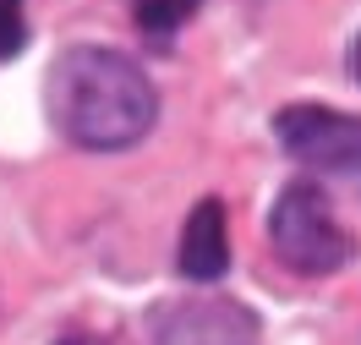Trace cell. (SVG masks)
Wrapping results in <instances>:
<instances>
[{"mask_svg":"<svg viewBox=\"0 0 361 345\" xmlns=\"http://www.w3.org/2000/svg\"><path fill=\"white\" fill-rule=\"evenodd\" d=\"M274 138L290 159L312 164L323 176H356L361 181V115H339L323 104H290L274 115Z\"/></svg>","mask_w":361,"mask_h":345,"instance_id":"cell-3","label":"cell"},{"mask_svg":"<svg viewBox=\"0 0 361 345\" xmlns=\"http://www.w3.org/2000/svg\"><path fill=\"white\" fill-rule=\"evenodd\" d=\"M49 99H55V121L71 143L82 148H132L148 138L159 115V93L148 71L121 49L77 44L61 55V66L49 77Z\"/></svg>","mask_w":361,"mask_h":345,"instance_id":"cell-1","label":"cell"},{"mask_svg":"<svg viewBox=\"0 0 361 345\" xmlns=\"http://www.w3.org/2000/svg\"><path fill=\"white\" fill-rule=\"evenodd\" d=\"M230 269V241H225V203L219 198H203V203L186 214V230H180V274L208 285Z\"/></svg>","mask_w":361,"mask_h":345,"instance_id":"cell-5","label":"cell"},{"mask_svg":"<svg viewBox=\"0 0 361 345\" xmlns=\"http://www.w3.org/2000/svg\"><path fill=\"white\" fill-rule=\"evenodd\" d=\"M197 6H203V0H137V28L154 33V39H170Z\"/></svg>","mask_w":361,"mask_h":345,"instance_id":"cell-6","label":"cell"},{"mask_svg":"<svg viewBox=\"0 0 361 345\" xmlns=\"http://www.w3.org/2000/svg\"><path fill=\"white\" fill-rule=\"evenodd\" d=\"M356 83H361V39H356Z\"/></svg>","mask_w":361,"mask_h":345,"instance_id":"cell-9","label":"cell"},{"mask_svg":"<svg viewBox=\"0 0 361 345\" xmlns=\"http://www.w3.org/2000/svg\"><path fill=\"white\" fill-rule=\"evenodd\" d=\"M27 44V23H23V0H0V61L17 55Z\"/></svg>","mask_w":361,"mask_h":345,"instance_id":"cell-7","label":"cell"},{"mask_svg":"<svg viewBox=\"0 0 361 345\" xmlns=\"http://www.w3.org/2000/svg\"><path fill=\"white\" fill-rule=\"evenodd\" d=\"M55 345H104V340H93V334H61Z\"/></svg>","mask_w":361,"mask_h":345,"instance_id":"cell-8","label":"cell"},{"mask_svg":"<svg viewBox=\"0 0 361 345\" xmlns=\"http://www.w3.org/2000/svg\"><path fill=\"white\" fill-rule=\"evenodd\" d=\"M159 345H257V323L235 301L192 296L159 307Z\"/></svg>","mask_w":361,"mask_h":345,"instance_id":"cell-4","label":"cell"},{"mask_svg":"<svg viewBox=\"0 0 361 345\" xmlns=\"http://www.w3.org/2000/svg\"><path fill=\"white\" fill-rule=\"evenodd\" d=\"M269 241L295 274H334L350 258V236L334 219V203L317 181H290L279 192L269 214Z\"/></svg>","mask_w":361,"mask_h":345,"instance_id":"cell-2","label":"cell"}]
</instances>
